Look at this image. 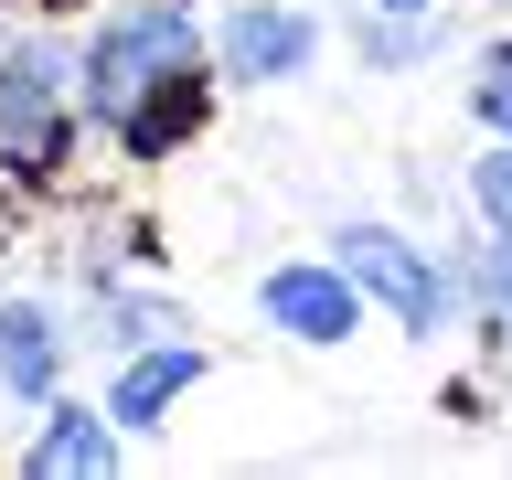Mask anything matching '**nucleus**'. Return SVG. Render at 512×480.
Here are the masks:
<instances>
[{
    "label": "nucleus",
    "mask_w": 512,
    "mask_h": 480,
    "mask_svg": "<svg viewBox=\"0 0 512 480\" xmlns=\"http://www.w3.org/2000/svg\"><path fill=\"white\" fill-rule=\"evenodd\" d=\"M256 310L278 320L288 342H352L363 288H352L342 256H310V267H267V278H256Z\"/></svg>",
    "instance_id": "5"
},
{
    "label": "nucleus",
    "mask_w": 512,
    "mask_h": 480,
    "mask_svg": "<svg viewBox=\"0 0 512 480\" xmlns=\"http://www.w3.org/2000/svg\"><path fill=\"white\" fill-rule=\"evenodd\" d=\"M331 256H342L352 288L384 299L406 331H448V267H438L427 246H406L395 224H331Z\"/></svg>",
    "instance_id": "3"
},
{
    "label": "nucleus",
    "mask_w": 512,
    "mask_h": 480,
    "mask_svg": "<svg viewBox=\"0 0 512 480\" xmlns=\"http://www.w3.org/2000/svg\"><path fill=\"white\" fill-rule=\"evenodd\" d=\"M214 54H224V75H246V86H288V75L320 64V22L288 11V0H235L214 22Z\"/></svg>",
    "instance_id": "4"
},
{
    "label": "nucleus",
    "mask_w": 512,
    "mask_h": 480,
    "mask_svg": "<svg viewBox=\"0 0 512 480\" xmlns=\"http://www.w3.org/2000/svg\"><path fill=\"white\" fill-rule=\"evenodd\" d=\"M118 459V438H107V416H86V406H64L43 438H32V470H107Z\"/></svg>",
    "instance_id": "8"
},
{
    "label": "nucleus",
    "mask_w": 512,
    "mask_h": 480,
    "mask_svg": "<svg viewBox=\"0 0 512 480\" xmlns=\"http://www.w3.org/2000/svg\"><path fill=\"white\" fill-rule=\"evenodd\" d=\"M470 214L491 224V235H512V139H491V150L470 160Z\"/></svg>",
    "instance_id": "9"
},
{
    "label": "nucleus",
    "mask_w": 512,
    "mask_h": 480,
    "mask_svg": "<svg viewBox=\"0 0 512 480\" xmlns=\"http://www.w3.org/2000/svg\"><path fill=\"white\" fill-rule=\"evenodd\" d=\"M363 11H438V0H363Z\"/></svg>",
    "instance_id": "12"
},
{
    "label": "nucleus",
    "mask_w": 512,
    "mask_h": 480,
    "mask_svg": "<svg viewBox=\"0 0 512 480\" xmlns=\"http://www.w3.org/2000/svg\"><path fill=\"white\" fill-rule=\"evenodd\" d=\"M480 288H491V310L512 320V235H491V256H480Z\"/></svg>",
    "instance_id": "11"
},
{
    "label": "nucleus",
    "mask_w": 512,
    "mask_h": 480,
    "mask_svg": "<svg viewBox=\"0 0 512 480\" xmlns=\"http://www.w3.org/2000/svg\"><path fill=\"white\" fill-rule=\"evenodd\" d=\"M75 86H86V107L118 128L128 150L182 139V128H192V86H203V32H192V11H182V0H139V11H118V22L86 43Z\"/></svg>",
    "instance_id": "1"
},
{
    "label": "nucleus",
    "mask_w": 512,
    "mask_h": 480,
    "mask_svg": "<svg viewBox=\"0 0 512 480\" xmlns=\"http://www.w3.org/2000/svg\"><path fill=\"white\" fill-rule=\"evenodd\" d=\"M0 384L11 395H54V320L32 310V299L0 310Z\"/></svg>",
    "instance_id": "7"
},
{
    "label": "nucleus",
    "mask_w": 512,
    "mask_h": 480,
    "mask_svg": "<svg viewBox=\"0 0 512 480\" xmlns=\"http://www.w3.org/2000/svg\"><path fill=\"white\" fill-rule=\"evenodd\" d=\"M75 64L54 54V43H11L0 54V160L11 171H54L64 128H75Z\"/></svg>",
    "instance_id": "2"
},
{
    "label": "nucleus",
    "mask_w": 512,
    "mask_h": 480,
    "mask_svg": "<svg viewBox=\"0 0 512 480\" xmlns=\"http://www.w3.org/2000/svg\"><path fill=\"white\" fill-rule=\"evenodd\" d=\"M470 107H480V128H491V139H512V43L470 75Z\"/></svg>",
    "instance_id": "10"
},
{
    "label": "nucleus",
    "mask_w": 512,
    "mask_h": 480,
    "mask_svg": "<svg viewBox=\"0 0 512 480\" xmlns=\"http://www.w3.org/2000/svg\"><path fill=\"white\" fill-rule=\"evenodd\" d=\"M192 384H203V352H192L182 331H171L160 352L139 342V352H128V374H118V406H107V416H118V427H160V416L182 406Z\"/></svg>",
    "instance_id": "6"
}]
</instances>
